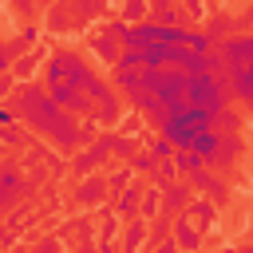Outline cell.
Listing matches in <instances>:
<instances>
[{"instance_id": "6da1fadb", "label": "cell", "mask_w": 253, "mask_h": 253, "mask_svg": "<svg viewBox=\"0 0 253 253\" xmlns=\"http://www.w3.org/2000/svg\"><path fill=\"white\" fill-rule=\"evenodd\" d=\"M12 107H16V115H20V119L32 126V134L51 138L59 150H79L83 142H95L91 126L75 123V115H71V111H63V107L55 103V95H51L47 87L32 83V79L16 87Z\"/></svg>"}, {"instance_id": "7a4b0ae2", "label": "cell", "mask_w": 253, "mask_h": 253, "mask_svg": "<svg viewBox=\"0 0 253 253\" xmlns=\"http://www.w3.org/2000/svg\"><path fill=\"white\" fill-rule=\"evenodd\" d=\"M87 95H91V107H95V123L115 126V123L123 119V103H119V95H115V87H111V83L95 79V83L87 87Z\"/></svg>"}, {"instance_id": "3957f363", "label": "cell", "mask_w": 253, "mask_h": 253, "mask_svg": "<svg viewBox=\"0 0 253 253\" xmlns=\"http://www.w3.org/2000/svg\"><path fill=\"white\" fill-rule=\"evenodd\" d=\"M186 182H190V190H206L213 206H225V202H229V186H225V182L217 178V170H210V166L194 170V174H190Z\"/></svg>"}, {"instance_id": "277c9868", "label": "cell", "mask_w": 253, "mask_h": 253, "mask_svg": "<svg viewBox=\"0 0 253 253\" xmlns=\"http://www.w3.org/2000/svg\"><path fill=\"white\" fill-rule=\"evenodd\" d=\"M24 190H32V186H24V182H20L16 162H4V170H0V210H12V206L20 202V194H24Z\"/></svg>"}, {"instance_id": "5b68a950", "label": "cell", "mask_w": 253, "mask_h": 253, "mask_svg": "<svg viewBox=\"0 0 253 253\" xmlns=\"http://www.w3.org/2000/svg\"><path fill=\"white\" fill-rule=\"evenodd\" d=\"M221 59H225V67H229V71H237V67L253 63V47H249V36H229V40L221 43Z\"/></svg>"}, {"instance_id": "8992f818", "label": "cell", "mask_w": 253, "mask_h": 253, "mask_svg": "<svg viewBox=\"0 0 253 253\" xmlns=\"http://www.w3.org/2000/svg\"><path fill=\"white\" fill-rule=\"evenodd\" d=\"M107 194H111V182H107L103 174H87V178L79 182V190H75V198H79L83 206H99V202H107Z\"/></svg>"}, {"instance_id": "52a82bcc", "label": "cell", "mask_w": 253, "mask_h": 253, "mask_svg": "<svg viewBox=\"0 0 253 253\" xmlns=\"http://www.w3.org/2000/svg\"><path fill=\"white\" fill-rule=\"evenodd\" d=\"M107 154H111L107 138H95V142H91L87 150H79V154H75V162H71V166H75V170H79V174L87 178V174H91V170H95L99 162H107Z\"/></svg>"}, {"instance_id": "ba28073f", "label": "cell", "mask_w": 253, "mask_h": 253, "mask_svg": "<svg viewBox=\"0 0 253 253\" xmlns=\"http://www.w3.org/2000/svg\"><path fill=\"white\" fill-rule=\"evenodd\" d=\"M190 182H174V186H166L162 190V213L170 217V213H186L190 210Z\"/></svg>"}, {"instance_id": "9c48e42d", "label": "cell", "mask_w": 253, "mask_h": 253, "mask_svg": "<svg viewBox=\"0 0 253 253\" xmlns=\"http://www.w3.org/2000/svg\"><path fill=\"white\" fill-rule=\"evenodd\" d=\"M91 51H95V55H99V59H107V63H111V67H115V63H119V59H123V43H119V36H111V32H107V28H103V32H95V36H91Z\"/></svg>"}, {"instance_id": "30bf717a", "label": "cell", "mask_w": 253, "mask_h": 253, "mask_svg": "<svg viewBox=\"0 0 253 253\" xmlns=\"http://www.w3.org/2000/svg\"><path fill=\"white\" fill-rule=\"evenodd\" d=\"M146 241H150V221H142V217L126 221V229H123V253H142Z\"/></svg>"}, {"instance_id": "8fae6325", "label": "cell", "mask_w": 253, "mask_h": 253, "mask_svg": "<svg viewBox=\"0 0 253 253\" xmlns=\"http://www.w3.org/2000/svg\"><path fill=\"white\" fill-rule=\"evenodd\" d=\"M142 190H146V186H126V190L115 198V213L126 217V221H134L138 210H142Z\"/></svg>"}, {"instance_id": "7c38bea8", "label": "cell", "mask_w": 253, "mask_h": 253, "mask_svg": "<svg viewBox=\"0 0 253 253\" xmlns=\"http://www.w3.org/2000/svg\"><path fill=\"white\" fill-rule=\"evenodd\" d=\"M174 241H178V249H186V253H194V249L202 245V229L190 225V213H178V221H174Z\"/></svg>"}, {"instance_id": "4fadbf2b", "label": "cell", "mask_w": 253, "mask_h": 253, "mask_svg": "<svg viewBox=\"0 0 253 253\" xmlns=\"http://www.w3.org/2000/svg\"><path fill=\"white\" fill-rule=\"evenodd\" d=\"M162 134L174 142V150H194V138H198V130H194V126H186V123H178V119H170Z\"/></svg>"}, {"instance_id": "5bb4252c", "label": "cell", "mask_w": 253, "mask_h": 253, "mask_svg": "<svg viewBox=\"0 0 253 253\" xmlns=\"http://www.w3.org/2000/svg\"><path fill=\"white\" fill-rule=\"evenodd\" d=\"M237 154H241V138H237V134H221V146H217V158L210 162V170H225V166H233Z\"/></svg>"}, {"instance_id": "9a60e30c", "label": "cell", "mask_w": 253, "mask_h": 253, "mask_svg": "<svg viewBox=\"0 0 253 253\" xmlns=\"http://www.w3.org/2000/svg\"><path fill=\"white\" fill-rule=\"evenodd\" d=\"M217 146H221V134H217V130H198V138H194V154H202L206 166L217 158Z\"/></svg>"}, {"instance_id": "2e32d148", "label": "cell", "mask_w": 253, "mask_h": 253, "mask_svg": "<svg viewBox=\"0 0 253 253\" xmlns=\"http://www.w3.org/2000/svg\"><path fill=\"white\" fill-rule=\"evenodd\" d=\"M138 217H142V221L162 217V186H146V190H142V210H138Z\"/></svg>"}, {"instance_id": "e0dca14e", "label": "cell", "mask_w": 253, "mask_h": 253, "mask_svg": "<svg viewBox=\"0 0 253 253\" xmlns=\"http://www.w3.org/2000/svg\"><path fill=\"white\" fill-rule=\"evenodd\" d=\"M115 87L119 91H142V71H134V67H123V63H115Z\"/></svg>"}, {"instance_id": "ac0fdd59", "label": "cell", "mask_w": 253, "mask_h": 253, "mask_svg": "<svg viewBox=\"0 0 253 253\" xmlns=\"http://www.w3.org/2000/svg\"><path fill=\"white\" fill-rule=\"evenodd\" d=\"M67 24H79V16H75V8L63 0V4H51V16H47V28L51 32H59V28H67Z\"/></svg>"}, {"instance_id": "d6986e66", "label": "cell", "mask_w": 253, "mask_h": 253, "mask_svg": "<svg viewBox=\"0 0 253 253\" xmlns=\"http://www.w3.org/2000/svg\"><path fill=\"white\" fill-rule=\"evenodd\" d=\"M103 138H107L111 154H115V158H123V162H130V158L138 154V150H134V142H130L126 134H103Z\"/></svg>"}, {"instance_id": "ffe728a7", "label": "cell", "mask_w": 253, "mask_h": 253, "mask_svg": "<svg viewBox=\"0 0 253 253\" xmlns=\"http://www.w3.org/2000/svg\"><path fill=\"white\" fill-rule=\"evenodd\" d=\"M190 217H194V225L206 233L210 225H213V202H190V210H186Z\"/></svg>"}, {"instance_id": "44dd1931", "label": "cell", "mask_w": 253, "mask_h": 253, "mask_svg": "<svg viewBox=\"0 0 253 253\" xmlns=\"http://www.w3.org/2000/svg\"><path fill=\"white\" fill-rule=\"evenodd\" d=\"M237 126H241V115H237V111L225 107L221 115H213V130H217V134H237Z\"/></svg>"}, {"instance_id": "7402d4cb", "label": "cell", "mask_w": 253, "mask_h": 253, "mask_svg": "<svg viewBox=\"0 0 253 253\" xmlns=\"http://www.w3.org/2000/svg\"><path fill=\"white\" fill-rule=\"evenodd\" d=\"M178 174H182V170H178V162H174V158H166V162H158V170H154V186H162V190H166V186H174V182H178Z\"/></svg>"}, {"instance_id": "603a6c76", "label": "cell", "mask_w": 253, "mask_h": 253, "mask_svg": "<svg viewBox=\"0 0 253 253\" xmlns=\"http://www.w3.org/2000/svg\"><path fill=\"white\" fill-rule=\"evenodd\" d=\"M170 233H174V221L162 213L158 221H150V241H146V249H154L158 241H170Z\"/></svg>"}, {"instance_id": "cb8c5ba5", "label": "cell", "mask_w": 253, "mask_h": 253, "mask_svg": "<svg viewBox=\"0 0 253 253\" xmlns=\"http://www.w3.org/2000/svg\"><path fill=\"white\" fill-rule=\"evenodd\" d=\"M150 16V0H126L123 8V24H142Z\"/></svg>"}, {"instance_id": "d4e9b609", "label": "cell", "mask_w": 253, "mask_h": 253, "mask_svg": "<svg viewBox=\"0 0 253 253\" xmlns=\"http://www.w3.org/2000/svg\"><path fill=\"white\" fill-rule=\"evenodd\" d=\"M174 162H178V170L190 178L194 170H202L206 162H202V154H194V150H174Z\"/></svg>"}, {"instance_id": "484cf974", "label": "cell", "mask_w": 253, "mask_h": 253, "mask_svg": "<svg viewBox=\"0 0 253 253\" xmlns=\"http://www.w3.org/2000/svg\"><path fill=\"white\" fill-rule=\"evenodd\" d=\"M126 166H130L134 174H154V170H158V158H154L150 150H138V154H134V158H130Z\"/></svg>"}, {"instance_id": "4316f807", "label": "cell", "mask_w": 253, "mask_h": 253, "mask_svg": "<svg viewBox=\"0 0 253 253\" xmlns=\"http://www.w3.org/2000/svg\"><path fill=\"white\" fill-rule=\"evenodd\" d=\"M162 75H166V67H142V91L158 95L162 91Z\"/></svg>"}, {"instance_id": "83f0119b", "label": "cell", "mask_w": 253, "mask_h": 253, "mask_svg": "<svg viewBox=\"0 0 253 253\" xmlns=\"http://www.w3.org/2000/svg\"><path fill=\"white\" fill-rule=\"evenodd\" d=\"M71 8H75V16H79V24L83 20H91V16H99L103 12V0H67Z\"/></svg>"}, {"instance_id": "f1b7e54d", "label": "cell", "mask_w": 253, "mask_h": 253, "mask_svg": "<svg viewBox=\"0 0 253 253\" xmlns=\"http://www.w3.org/2000/svg\"><path fill=\"white\" fill-rule=\"evenodd\" d=\"M190 47H194V51H202V55H213L217 40H213L210 32H190Z\"/></svg>"}, {"instance_id": "f546056e", "label": "cell", "mask_w": 253, "mask_h": 253, "mask_svg": "<svg viewBox=\"0 0 253 253\" xmlns=\"http://www.w3.org/2000/svg\"><path fill=\"white\" fill-rule=\"evenodd\" d=\"M150 154H154L158 162H166V158H174V142H170L166 134H154V138H150Z\"/></svg>"}, {"instance_id": "4dcf8cb0", "label": "cell", "mask_w": 253, "mask_h": 253, "mask_svg": "<svg viewBox=\"0 0 253 253\" xmlns=\"http://www.w3.org/2000/svg\"><path fill=\"white\" fill-rule=\"evenodd\" d=\"M36 59H40V51H28V55H24V59L12 67V75H16L20 83H28V79H32V67H36Z\"/></svg>"}, {"instance_id": "1f68e13d", "label": "cell", "mask_w": 253, "mask_h": 253, "mask_svg": "<svg viewBox=\"0 0 253 253\" xmlns=\"http://www.w3.org/2000/svg\"><path fill=\"white\" fill-rule=\"evenodd\" d=\"M119 221H123L119 213H107V217H103V229H99V237H103V253L111 249V237L119 233Z\"/></svg>"}, {"instance_id": "d6a6232c", "label": "cell", "mask_w": 253, "mask_h": 253, "mask_svg": "<svg viewBox=\"0 0 253 253\" xmlns=\"http://www.w3.org/2000/svg\"><path fill=\"white\" fill-rule=\"evenodd\" d=\"M130 174H134V170H130V166H123V170H115V174L107 178V182H111V194H115V198H119V194H123V190L130 186Z\"/></svg>"}, {"instance_id": "836d02e7", "label": "cell", "mask_w": 253, "mask_h": 253, "mask_svg": "<svg viewBox=\"0 0 253 253\" xmlns=\"http://www.w3.org/2000/svg\"><path fill=\"white\" fill-rule=\"evenodd\" d=\"M123 67H134V71H142V67H150L146 63V55L142 51H134V47H123V59H119Z\"/></svg>"}, {"instance_id": "e575fe53", "label": "cell", "mask_w": 253, "mask_h": 253, "mask_svg": "<svg viewBox=\"0 0 253 253\" xmlns=\"http://www.w3.org/2000/svg\"><path fill=\"white\" fill-rule=\"evenodd\" d=\"M4 142H8V146H16V142H24V130H20L16 123H8V126H4Z\"/></svg>"}, {"instance_id": "d590c367", "label": "cell", "mask_w": 253, "mask_h": 253, "mask_svg": "<svg viewBox=\"0 0 253 253\" xmlns=\"http://www.w3.org/2000/svg\"><path fill=\"white\" fill-rule=\"evenodd\" d=\"M150 253H178V241H174V237H170V241H162V245H154V249H150Z\"/></svg>"}, {"instance_id": "8d00e7d4", "label": "cell", "mask_w": 253, "mask_h": 253, "mask_svg": "<svg viewBox=\"0 0 253 253\" xmlns=\"http://www.w3.org/2000/svg\"><path fill=\"white\" fill-rule=\"evenodd\" d=\"M36 253H59V241H55V237H47V241H43Z\"/></svg>"}, {"instance_id": "74e56055", "label": "cell", "mask_w": 253, "mask_h": 253, "mask_svg": "<svg viewBox=\"0 0 253 253\" xmlns=\"http://www.w3.org/2000/svg\"><path fill=\"white\" fill-rule=\"evenodd\" d=\"M237 28H253V8H249V12L241 16V20H237Z\"/></svg>"}, {"instance_id": "f35d334b", "label": "cell", "mask_w": 253, "mask_h": 253, "mask_svg": "<svg viewBox=\"0 0 253 253\" xmlns=\"http://www.w3.org/2000/svg\"><path fill=\"white\" fill-rule=\"evenodd\" d=\"M237 253H253V245H249V249H237Z\"/></svg>"}, {"instance_id": "ab89813d", "label": "cell", "mask_w": 253, "mask_h": 253, "mask_svg": "<svg viewBox=\"0 0 253 253\" xmlns=\"http://www.w3.org/2000/svg\"><path fill=\"white\" fill-rule=\"evenodd\" d=\"M249 47H253V32H249Z\"/></svg>"}, {"instance_id": "60d3db41", "label": "cell", "mask_w": 253, "mask_h": 253, "mask_svg": "<svg viewBox=\"0 0 253 253\" xmlns=\"http://www.w3.org/2000/svg\"><path fill=\"white\" fill-rule=\"evenodd\" d=\"M47 4H59V0H47Z\"/></svg>"}]
</instances>
